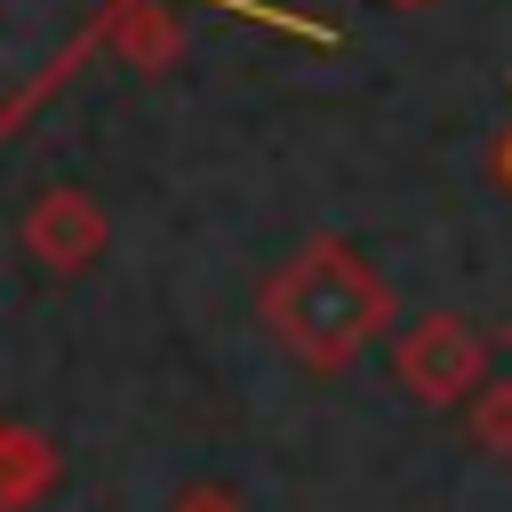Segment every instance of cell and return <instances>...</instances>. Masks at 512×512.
Here are the masks:
<instances>
[{
  "label": "cell",
  "mask_w": 512,
  "mask_h": 512,
  "mask_svg": "<svg viewBox=\"0 0 512 512\" xmlns=\"http://www.w3.org/2000/svg\"><path fill=\"white\" fill-rule=\"evenodd\" d=\"M104 40H112L136 72H160V64H176L184 24H176L160 0H120V8H112V24H104Z\"/></svg>",
  "instance_id": "cell-5"
},
{
  "label": "cell",
  "mask_w": 512,
  "mask_h": 512,
  "mask_svg": "<svg viewBox=\"0 0 512 512\" xmlns=\"http://www.w3.org/2000/svg\"><path fill=\"white\" fill-rule=\"evenodd\" d=\"M56 448L32 432V424H8L0 416V512H32L48 488H56Z\"/></svg>",
  "instance_id": "cell-4"
},
{
  "label": "cell",
  "mask_w": 512,
  "mask_h": 512,
  "mask_svg": "<svg viewBox=\"0 0 512 512\" xmlns=\"http://www.w3.org/2000/svg\"><path fill=\"white\" fill-rule=\"evenodd\" d=\"M504 176H512V144H504Z\"/></svg>",
  "instance_id": "cell-10"
},
{
  "label": "cell",
  "mask_w": 512,
  "mask_h": 512,
  "mask_svg": "<svg viewBox=\"0 0 512 512\" xmlns=\"http://www.w3.org/2000/svg\"><path fill=\"white\" fill-rule=\"evenodd\" d=\"M256 320H264V336L296 360V368H312V376H336L384 320H392V288H384V272L352 248V240H304L264 288H256Z\"/></svg>",
  "instance_id": "cell-1"
},
{
  "label": "cell",
  "mask_w": 512,
  "mask_h": 512,
  "mask_svg": "<svg viewBox=\"0 0 512 512\" xmlns=\"http://www.w3.org/2000/svg\"><path fill=\"white\" fill-rule=\"evenodd\" d=\"M464 432H472L480 456H512V376H488L464 400Z\"/></svg>",
  "instance_id": "cell-6"
},
{
  "label": "cell",
  "mask_w": 512,
  "mask_h": 512,
  "mask_svg": "<svg viewBox=\"0 0 512 512\" xmlns=\"http://www.w3.org/2000/svg\"><path fill=\"white\" fill-rule=\"evenodd\" d=\"M392 376L424 408H464L488 384V336L464 312H424V320H408L392 336Z\"/></svg>",
  "instance_id": "cell-2"
},
{
  "label": "cell",
  "mask_w": 512,
  "mask_h": 512,
  "mask_svg": "<svg viewBox=\"0 0 512 512\" xmlns=\"http://www.w3.org/2000/svg\"><path fill=\"white\" fill-rule=\"evenodd\" d=\"M504 352H512V320H504Z\"/></svg>",
  "instance_id": "cell-9"
},
{
  "label": "cell",
  "mask_w": 512,
  "mask_h": 512,
  "mask_svg": "<svg viewBox=\"0 0 512 512\" xmlns=\"http://www.w3.org/2000/svg\"><path fill=\"white\" fill-rule=\"evenodd\" d=\"M384 8H432V0H384Z\"/></svg>",
  "instance_id": "cell-8"
},
{
  "label": "cell",
  "mask_w": 512,
  "mask_h": 512,
  "mask_svg": "<svg viewBox=\"0 0 512 512\" xmlns=\"http://www.w3.org/2000/svg\"><path fill=\"white\" fill-rule=\"evenodd\" d=\"M168 512H248V504H240V496H224V488H184Z\"/></svg>",
  "instance_id": "cell-7"
},
{
  "label": "cell",
  "mask_w": 512,
  "mask_h": 512,
  "mask_svg": "<svg viewBox=\"0 0 512 512\" xmlns=\"http://www.w3.org/2000/svg\"><path fill=\"white\" fill-rule=\"evenodd\" d=\"M16 240H24V256H32L40 272L72 280V272H88V264L104 256L112 224H104L96 192H80V184H48V192H32V200H24V216H16Z\"/></svg>",
  "instance_id": "cell-3"
}]
</instances>
